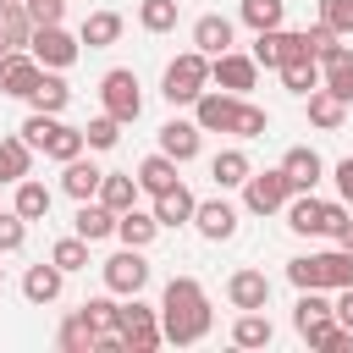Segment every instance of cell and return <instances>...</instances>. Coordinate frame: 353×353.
Instances as JSON below:
<instances>
[{
  "label": "cell",
  "mask_w": 353,
  "mask_h": 353,
  "mask_svg": "<svg viewBox=\"0 0 353 353\" xmlns=\"http://www.w3.org/2000/svg\"><path fill=\"white\" fill-rule=\"evenodd\" d=\"M210 325H215V314H210L204 287L193 276H171L165 281V298H160V336L176 342V347H193V342L210 336Z\"/></svg>",
  "instance_id": "6da1fadb"
},
{
  "label": "cell",
  "mask_w": 353,
  "mask_h": 353,
  "mask_svg": "<svg viewBox=\"0 0 353 353\" xmlns=\"http://www.w3.org/2000/svg\"><path fill=\"white\" fill-rule=\"evenodd\" d=\"M287 281L303 292V287H353V254L347 248H331V254H298L287 259Z\"/></svg>",
  "instance_id": "7a4b0ae2"
},
{
  "label": "cell",
  "mask_w": 353,
  "mask_h": 353,
  "mask_svg": "<svg viewBox=\"0 0 353 353\" xmlns=\"http://www.w3.org/2000/svg\"><path fill=\"white\" fill-rule=\"evenodd\" d=\"M204 88H210V55H199V50H182V55L165 66V77H160V94H165L171 105H193Z\"/></svg>",
  "instance_id": "3957f363"
},
{
  "label": "cell",
  "mask_w": 353,
  "mask_h": 353,
  "mask_svg": "<svg viewBox=\"0 0 353 353\" xmlns=\"http://www.w3.org/2000/svg\"><path fill=\"white\" fill-rule=\"evenodd\" d=\"M116 331H121L127 353H154V347L165 342V336H160V309L138 303V292H132L127 303H116Z\"/></svg>",
  "instance_id": "277c9868"
},
{
  "label": "cell",
  "mask_w": 353,
  "mask_h": 353,
  "mask_svg": "<svg viewBox=\"0 0 353 353\" xmlns=\"http://www.w3.org/2000/svg\"><path fill=\"white\" fill-rule=\"evenodd\" d=\"M99 105H105V116H116L121 127H127V121H138V116H143L138 72H132V66H116V72H105V77H99Z\"/></svg>",
  "instance_id": "5b68a950"
},
{
  "label": "cell",
  "mask_w": 353,
  "mask_h": 353,
  "mask_svg": "<svg viewBox=\"0 0 353 353\" xmlns=\"http://www.w3.org/2000/svg\"><path fill=\"white\" fill-rule=\"evenodd\" d=\"M28 50H33V61H39V66H50V72H66V66L83 55V39H72V33L55 22V28H33Z\"/></svg>",
  "instance_id": "8992f818"
},
{
  "label": "cell",
  "mask_w": 353,
  "mask_h": 353,
  "mask_svg": "<svg viewBox=\"0 0 353 353\" xmlns=\"http://www.w3.org/2000/svg\"><path fill=\"white\" fill-rule=\"evenodd\" d=\"M99 276H105V287H110V292L132 298V292H143V287H149V259H143V248H121V254H110V259L99 265Z\"/></svg>",
  "instance_id": "52a82bcc"
},
{
  "label": "cell",
  "mask_w": 353,
  "mask_h": 353,
  "mask_svg": "<svg viewBox=\"0 0 353 353\" xmlns=\"http://www.w3.org/2000/svg\"><path fill=\"white\" fill-rule=\"evenodd\" d=\"M287 199H292V188H287L281 165H276V171H248V182H243V204H248L254 215H276Z\"/></svg>",
  "instance_id": "ba28073f"
},
{
  "label": "cell",
  "mask_w": 353,
  "mask_h": 353,
  "mask_svg": "<svg viewBox=\"0 0 353 353\" xmlns=\"http://www.w3.org/2000/svg\"><path fill=\"white\" fill-rule=\"evenodd\" d=\"M210 83H221L226 94H248V88L259 83V61H254V55H237V50L210 55Z\"/></svg>",
  "instance_id": "9c48e42d"
},
{
  "label": "cell",
  "mask_w": 353,
  "mask_h": 353,
  "mask_svg": "<svg viewBox=\"0 0 353 353\" xmlns=\"http://www.w3.org/2000/svg\"><path fill=\"white\" fill-rule=\"evenodd\" d=\"M237 99H243V94L204 88V94L193 99V121H199V132H226V127H232V116H237Z\"/></svg>",
  "instance_id": "30bf717a"
},
{
  "label": "cell",
  "mask_w": 353,
  "mask_h": 353,
  "mask_svg": "<svg viewBox=\"0 0 353 353\" xmlns=\"http://www.w3.org/2000/svg\"><path fill=\"white\" fill-rule=\"evenodd\" d=\"M39 61H33V50H6L0 55V94H11V99H28V88L39 83Z\"/></svg>",
  "instance_id": "8fae6325"
},
{
  "label": "cell",
  "mask_w": 353,
  "mask_h": 353,
  "mask_svg": "<svg viewBox=\"0 0 353 353\" xmlns=\"http://www.w3.org/2000/svg\"><path fill=\"white\" fill-rule=\"evenodd\" d=\"M281 176H287L292 193H314V182L325 176V165H320V154H314L309 143H298V149L281 154Z\"/></svg>",
  "instance_id": "7c38bea8"
},
{
  "label": "cell",
  "mask_w": 353,
  "mask_h": 353,
  "mask_svg": "<svg viewBox=\"0 0 353 353\" xmlns=\"http://www.w3.org/2000/svg\"><path fill=\"white\" fill-rule=\"evenodd\" d=\"M193 226H199V237L226 243V237L237 232V210H232L226 199H204V204H193Z\"/></svg>",
  "instance_id": "4fadbf2b"
},
{
  "label": "cell",
  "mask_w": 353,
  "mask_h": 353,
  "mask_svg": "<svg viewBox=\"0 0 353 353\" xmlns=\"http://www.w3.org/2000/svg\"><path fill=\"white\" fill-rule=\"evenodd\" d=\"M226 298H232V309H265L270 303V276L265 270H232Z\"/></svg>",
  "instance_id": "5bb4252c"
},
{
  "label": "cell",
  "mask_w": 353,
  "mask_h": 353,
  "mask_svg": "<svg viewBox=\"0 0 353 353\" xmlns=\"http://www.w3.org/2000/svg\"><path fill=\"white\" fill-rule=\"evenodd\" d=\"M281 210H287V226H292V232H303V237H320V232H325V199L292 193Z\"/></svg>",
  "instance_id": "9a60e30c"
},
{
  "label": "cell",
  "mask_w": 353,
  "mask_h": 353,
  "mask_svg": "<svg viewBox=\"0 0 353 353\" xmlns=\"http://www.w3.org/2000/svg\"><path fill=\"white\" fill-rule=\"evenodd\" d=\"M199 138H204L199 121H165V127H160V154H171V160L182 165V160L199 154Z\"/></svg>",
  "instance_id": "2e32d148"
},
{
  "label": "cell",
  "mask_w": 353,
  "mask_h": 353,
  "mask_svg": "<svg viewBox=\"0 0 353 353\" xmlns=\"http://www.w3.org/2000/svg\"><path fill=\"white\" fill-rule=\"evenodd\" d=\"M154 232H160L154 210H138V204H132V210H121V215H116V237H121L127 248H149V243H154Z\"/></svg>",
  "instance_id": "e0dca14e"
},
{
  "label": "cell",
  "mask_w": 353,
  "mask_h": 353,
  "mask_svg": "<svg viewBox=\"0 0 353 353\" xmlns=\"http://www.w3.org/2000/svg\"><path fill=\"white\" fill-rule=\"evenodd\" d=\"M61 281H66V270L50 259V265H28V276H22V292H28V303H55L61 298Z\"/></svg>",
  "instance_id": "ac0fdd59"
},
{
  "label": "cell",
  "mask_w": 353,
  "mask_h": 353,
  "mask_svg": "<svg viewBox=\"0 0 353 353\" xmlns=\"http://www.w3.org/2000/svg\"><path fill=\"white\" fill-rule=\"evenodd\" d=\"M193 50H199V55H226V50H232V22L215 17V11L199 17V22H193Z\"/></svg>",
  "instance_id": "d6986e66"
},
{
  "label": "cell",
  "mask_w": 353,
  "mask_h": 353,
  "mask_svg": "<svg viewBox=\"0 0 353 353\" xmlns=\"http://www.w3.org/2000/svg\"><path fill=\"white\" fill-rule=\"evenodd\" d=\"M193 204H199V199L176 182V188L154 193V221H160V226H188V221H193Z\"/></svg>",
  "instance_id": "ffe728a7"
},
{
  "label": "cell",
  "mask_w": 353,
  "mask_h": 353,
  "mask_svg": "<svg viewBox=\"0 0 353 353\" xmlns=\"http://www.w3.org/2000/svg\"><path fill=\"white\" fill-rule=\"evenodd\" d=\"M276 72H281V88H287V94H298V99L320 88V61H314V55H298V61H281Z\"/></svg>",
  "instance_id": "44dd1931"
},
{
  "label": "cell",
  "mask_w": 353,
  "mask_h": 353,
  "mask_svg": "<svg viewBox=\"0 0 353 353\" xmlns=\"http://www.w3.org/2000/svg\"><path fill=\"white\" fill-rule=\"evenodd\" d=\"M28 105H33V110H50V116H61V110L72 105V88H66L55 72H39V83L28 88Z\"/></svg>",
  "instance_id": "7402d4cb"
},
{
  "label": "cell",
  "mask_w": 353,
  "mask_h": 353,
  "mask_svg": "<svg viewBox=\"0 0 353 353\" xmlns=\"http://www.w3.org/2000/svg\"><path fill=\"white\" fill-rule=\"evenodd\" d=\"M94 199H99L105 210H116V215H121V210H132V204H138V176L105 171V176H99V193H94Z\"/></svg>",
  "instance_id": "603a6c76"
},
{
  "label": "cell",
  "mask_w": 353,
  "mask_h": 353,
  "mask_svg": "<svg viewBox=\"0 0 353 353\" xmlns=\"http://www.w3.org/2000/svg\"><path fill=\"white\" fill-rule=\"evenodd\" d=\"M72 226H77V237H83V243H99V237H110V232H116V210H105L99 199H83V210H77V221H72Z\"/></svg>",
  "instance_id": "cb8c5ba5"
},
{
  "label": "cell",
  "mask_w": 353,
  "mask_h": 353,
  "mask_svg": "<svg viewBox=\"0 0 353 353\" xmlns=\"http://www.w3.org/2000/svg\"><path fill=\"white\" fill-rule=\"evenodd\" d=\"M232 342L237 347H270L276 342V325L265 320V309H243L237 325H232Z\"/></svg>",
  "instance_id": "d4e9b609"
},
{
  "label": "cell",
  "mask_w": 353,
  "mask_h": 353,
  "mask_svg": "<svg viewBox=\"0 0 353 353\" xmlns=\"http://www.w3.org/2000/svg\"><path fill=\"white\" fill-rule=\"evenodd\" d=\"M182 176H176V160L171 154H149L143 165H138V188L154 199V193H165V188H176Z\"/></svg>",
  "instance_id": "484cf974"
},
{
  "label": "cell",
  "mask_w": 353,
  "mask_h": 353,
  "mask_svg": "<svg viewBox=\"0 0 353 353\" xmlns=\"http://www.w3.org/2000/svg\"><path fill=\"white\" fill-rule=\"evenodd\" d=\"M99 176H105V171H99V165H88V160L77 154V160H66V171H61V188H66V193L83 204V199H94V193H99Z\"/></svg>",
  "instance_id": "4316f807"
},
{
  "label": "cell",
  "mask_w": 353,
  "mask_h": 353,
  "mask_svg": "<svg viewBox=\"0 0 353 353\" xmlns=\"http://www.w3.org/2000/svg\"><path fill=\"white\" fill-rule=\"evenodd\" d=\"M88 50H110L116 39H121V17L116 11H94V17H83V33H77Z\"/></svg>",
  "instance_id": "83f0119b"
},
{
  "label": "cell",
  "mask_w": 353,
  "mask_h": 353,
  "mask_svg": "<svg viewBox=\"0 0 353 353\" xmlns=\"http://www.w3.org/2000/svg\"><path fill=\"white\" fill-rule=\"evenodd\" d=\"M248 171H254V165H248V154H243V149H221V154L210 160L215 188H243V182H248Z\"/></svg>",
  "instance_id": "f1b7e54d"
},
{
  "label": "cell",
  "mask_w": 353,
  "mask_h": 353,
  "mask_svg": "<svg viewBox=\"0 0 353 353\" xmlns=\"http://www.w3.org/2000/svg\"><path fill=\"white\" fill-rule=\"evenodd\" d=\"M320 320H331L325 287H303V292H298V303H292V325H298V336H303L309 325H320Z\"/></svg>",
  "instance_id": "f546056e"
},
{
  "label": "cell",
  "mask_w": 353,
  "mask_h": 353,
  "mask_svg": "<svg viewBox=\"0 0 353 353\" xmlns=\"http://www.w3.org/2000/svg\"><path fill=\"white\" fill-rule=\"evenodd\" d=\"M303 342H309V347H320V353H347V347H353V331L331 314V320L309 325V331H303Z\"/></svg>",
  "instance_id": "4dcf8cb0"
},
{
  "label": "cell",
  "mask_w": 353,
  "mask_h": 353,
  "mask_svg": "<svg viewBox=\"0 0 353 353\" xmlns=\"http://www.w3.org/2000/svg\"><path fill=\"white\" fill-rule=\"evenodd\" d=\"M11 210H17L22 221H44V215H50V188H44V182H33V176H22V182H17V204H11Z\"/></svg>",
  "instance_id": "1f68e13d"
},
{
  "label": "cell",
  "mask_w": 353,
  "mask_h": 353,
  "mask_svg": "<svg viewBox=\"0 0 353 353\" xmlns=\"http://www.w3.org/2000/svg\"><path fill=\"white\" fill-rule=\"evenodd\" d=\"M55 342H61L66 353H94V342H99V331H94V325L83 320V309H77V314H66V320H61V331H55Z\"/></svg>",
  "instance_id": "d6a6232c"
},
{
  "label": "cell",
  "mask_w": 353,
  "mask_h": 353,
  "mask_svg": "<svg viewBox=\"0 0 353 353\" xmlns=\"http://www.w3.org/2000/svg\"><path fill=\"white\" fill-rule=\"evenodd\" d=\"M320 88H325V94H336L342 105H353V55L325 61V66H320Z\"/></svg>",
  "instance_id": "836d02e7"
},
{
  "label": "cell",
  "mask_w": 353,
  "mask_h": 353,
  "mask_svg": "<svg viewBox=\"0 0 353 353\" xmlns=\"http://www.w3.org/2000/svg\"><path fill=\"white\" fill-rule=\"evenodd\" d=\"M28 165H33V149L22 143V138H0V182H22L28 176Z\"/></svg>",
  "instance_id": "e575fe53"
},
{
  "label": "cell",
  "mask_w": 353,
  "mask_h": 353,
  "mask_svg": "<svg viewBox=\"0 0 353 353\" xmlns=\"http://www.w3.org/2000/svg\"><path fill=\"white\" fill-rule=\"evenodd\" d=\"M309 99V121L314 127H325V132H336L342 127V116H347V105L336 99V94H325V88H314V94H303Z\"/></svg>",
  "instance_id": "d590c367"
},
{
  "label": "cell",
  "mask_w": 353,
  "mask_h": 353,
  "mask_svg": "<svg viewBox=\"0 0 353 353\" xmlns=\"http://www.w3.org/2000/svg\"><path fill=\"white\" fill-rule=\"evenodd\" d=\"M83 149H88V143H83V127H66V121H55V132H50V143H44V154L66 165V160H77Z\"/></svg>",
  "instance_id": "8d00e7d4"
},
{
  "label": "cell",
  "mask_w": 353,
  "mask_h": 353,
  "mask_svg": "<svg viewBox=\"0 0 353 353\" xmlns=\"http://www.w3.org/2000/svg\"><path fill=\"white\" fill-rule=\"evenodd\" d=\"M303 39H309V55L325 66V61H336V55H347V44H342V33H331L325 22H314V28H303Z\"/></svg>",
  "instance_id": "74e56055"
},
{
  "label": "cell",
  "mask_w": 353,
  "mask_h": 353,
  "mask_svg": "<svg viewBox=\"0 0 353 353\" xmlns=\"http://www.w3.org/2000/svg\"><path fill=\"white\" fill-rule=\"evenodd\" d=\"M226 132H237V138H265V132H270V116H265L259 105H248V94H243V99H237V116H232Z\"/></svg>",
  "instance_id": "f35d334b"
},
{
  "label": "cell",
  "mask_w": 353,
  "mask_h": 353,
  "mask_svg": "<svg viewBox=\"0 0 353 353\" xmlns=\"http://www.w3.org/2000/svg\"><path fill=\"white\" fill-rule=\"evenodd\" d=\"M0 28H6V44H11V50H28V39H33L28 6H0Z\"/></svg>",
  "instance_id": "ab89813d"
},
{
  "label": "cell",
  "mask_w": 353,
  "mask_h": 353,
  "mask_svg": "<svg viewBox=\"0 0 353 353\" xmlns=\"http://www.w3.org/2000/svg\"><path fill=\"white\" fill-rule=\"evenodd\" d=\"M287 17V0H243V22L259 33V28H281Z\"/></svg>",
  "instance_id": "60d3db41"
},
{
  "label": "cell",
  "mask_w": 353,
  "mask_h": 353,
  "mask_svg": "<svg viewBox=\"0 0 353 353\" xmlns=\"http://www.w3.org/2000/svg\"><path fill=\"white\" fill-rule=\"evenodd\" d=\"M138 22H143L149 33H171V28H176V0H143V6H138Z\"/></svg>",
  "instance_id": "b9f144b4"
},
{
  "label": "cell",
  "mask_w": 353,
  "mask_h": 353,
  "mask_svg": "<svg viewBox=\"0 0 353 353\" xmlns=\"http://www.w3.org/2000/svg\"><path fill=\"white\" fill-rule=\"evenodd\" d=\"M116 138H121V121H116V116H94V121L83 127V143H88V149H116Z\"/></svg>",
  "instance_id": "7bdbcfd3"
},
{
  "label": "cell",
  "mask_w": 353,
  "mask_h": 353,
  "mask_svg": "<svg viewBox=\"0 0 353 353\" xmlns=\"http://www.w3.org/2000/svg\"><path fill=\"white\" fill-rule=\"evenodd\" d=\"M50 259L72 276V270H83V265H88V243H83V237H61V243L50 248Z\"/></svg>",
  "instance_id": "ee69618b"
},
{
  "label": "cell",
  "mask_w": 353,
  "mask_h": 353,
  "mask_svg": "<svg viewBox=\"0 0 353 353\" xmlns=\"http://www.w3.org/2000/svg\"><path fill=\"white\" fill-rule=\"evenodd\" d=\"M55 121H61V116H50V110H33V116L22 121V143H28V149H44V143H50V132H55Z\"/></svg>",
  "instance_id": "f6af8a7d"
},
{
  "label": "cell",
  "mask_w": 353,
  "mask_h": 353,
  "mask_svg": "<svg viewBox=\"0 0 353 353\" xmlns=\"http://www.w3.org/2000/svg\"><path fill=\"white\" fill-rule=\"evenodd\" d=\"M28 243V221L17 210H0V254H17Z\"/></svg>",
  "instance_id": "bcb514c9"
},
{
  "label": "cell",
  "mask_w": 353,
  "mask_h": 353,
  "mask_svg": "<svg viewBox=\"0 0 353 353\" xmlns=\"http://www.w3.org/2000/svg\"><path fill=\"white\" fill-rule=\"evenodd\" d=\"M320 22L347 39V33H353V0H320Z\"/></svg>",
  "instance_id": "7dc6e473"
},
{
  "label": "cell",
  "mask_w": 353,
  "mask_h": 353,
  "mask_svg": "<svg viewBox=\"0 0 353 353\" xmlns=\"http://www.w3.org/2000/svg\"><path fill=\"white\" fill-rule=\"evenodd\" d=\"M83 320H88L99 336L116 331V298H88V303H83Z\"/></svg>",
  "instance_id": "c3c4849f"
},
{
  "label": "cell",
  "mask_w": 353,
  "mask_h": 353,
  "mask_svg": "<svg viewBox=\"0 0 353 353\" xmlns=\"http://www.w3.org/2000/svg\"><path fill=\"white\" fill-rule=\"evenodd\" d=\"M28 17H33V28H55L66 17V0H28Z\"/></svg>",
  "instance_id": "681fc988"
},
{
  "label": "cell",
  "mask_w": 353,
  "mask_h": 353,
  "mask_svg": "<svg viewBox=\"0 0 353 353\" xmlns=\"http://www.w3.org/2000/svg\"><path fill=\"white\" fill-rule=\"evenodd\" d=\"M331 314H336V320L353 331V287H336V303H331Z\"/></svg>",
  "instance_id": "f907efd6"
},
{
  "label": "cell",
  "mask_w": 353,
  "mask_h": 353,
  "mask_svg": "<svg viewBox=\"0 0 353 353\" xmlns=\"http://www.w3.org/2000/svg\"><path fill=\"white\" fill-rule=\"evenodd\" d=\"M336 193H342V204H353V154L336 160Z\"/></svg>",
  "instance_id": "816d5d0a"
},
{
  "label": "cell",
  "mask_w": 353,
  "mask_h": 353,
  "mask_svg": "<svg viewBox=\"0 0 353 353\" xmlns=\"http://www.w3.org/2000/svg\"><path fill=\"white\" fill-rule=\"evenodd\" d=\"M347 221H353V215H347V204H325V237H336Z\"/></svg>",
  "instance_id": "f5cc1de1"
},
{
  "label": "cell",
  "mask_w": 353,
  "mask_h": 353,
  "mask_svg": "<svg viewBox=\"0 0 353 353\" xmlns=\"http://www.w3.org/2000/svg\"><path fill=\"white\" fill-rule=\"evenodd\" d=\"M336 243H342V248H347V254H353V221H347V226H342V232H336Z\"/></svg>",
  "instance_id": "db71d44e"
},
{
  "label": "cell",
  "mask_w": 353,
  "mask_h": 353,
  "mask_svg": "<svg viewBox=\"0 0 353 353\" xmlns=\"http://www.w3.org/2000/svg\"><path fill=\"white\" fill-rule=\"evenodd\" d=\"M6 50H11V44H6V28H0V55H6Z\"/></svg>",
  "instance_id": "11a10c76"
},
{
  "label": "cell",
  "mask_w": 353,
  "mask_h": 353,
  "mask_svg": "<svg viewBox=\"0 0 353 353\" xmlns=\"http://www.w3.org/2000/svg\"><path fill=\"white\" fill-rule=\"evenodd\" d=\"M0 6H28V0H0Z\"/></svg>",
  "instance_id": "9f6ffc18"
},
{
  "label": "cell",
  "mask_w": 353,
  "mask_h": 353,
  "mask_svg": "<svg viewBox=\"0 0 353 353\" xmlns=\"http://www.w3.org/2000/svg\"><path fill=\"white\" fill-rule=\"evenodd\" d=\"M0 287H6V265H0Z\"/></svg>",
  "instance_id": "6f0895ef"
}]
</instances>
